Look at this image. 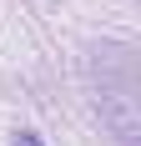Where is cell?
I'll return each instance as SVG.
<instances>
[{
    "label": "cell",
    "mask_w": 141,
    "mask_h": 146,
    "mask_svg": "<svg viewBox=\"0 0 141 146\" xmlns=\"http://www.w3.org/2000/svg\"><path fill=\"white\" fill-rule=\"evenodd\" d=\"M111 71H116V81L101 76V111H106V121L116 126L121 141L136 146V66L121 45H111Z\"/></svg>",
    "instance_id": "obj_1"
},
{
    "label": "cell",
    "mask_w": 141,
    "mask_h": 146,
    "mask_svg": "<svg viewBox=\"0 0 141 146\" xmlns=\"http://www.w3.org/2000/svg\"><path fill=\"white\" fill-rule=\"evenodd\" d=\"M15 146H41V141H35V131H20V136H15Z\"/></svg>",
    "instance_id": "obj_2"
}]
</instances>
